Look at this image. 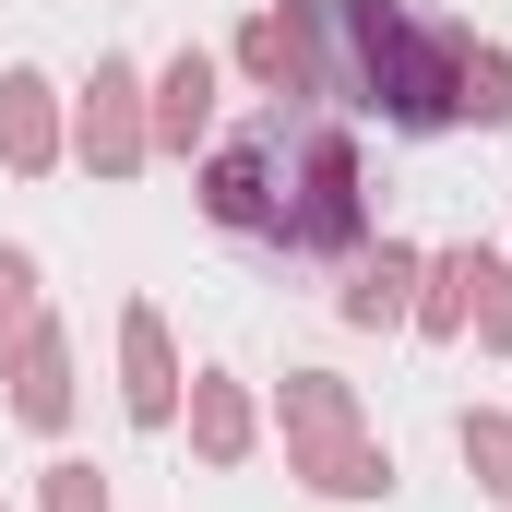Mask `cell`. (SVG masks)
<instances>
[{"label":"cell","instance_id":"cell-1","mask_svg":"<svg viewBox=\"0 0 512 512\" xmlns=\"http://www.w3.org/2000/svg\"><path fill=\"white\" fill-rule=\"evenodd\" d=\"M203 215L262 262H334L370 239V179H358V143L322 120V108H262L203 155Z\"/></svg>","mask_w":512,"mask_h":512},{"label":"cell","instance_id":"cell-2","mask_svg":"<svg viewBox=\"0 0 512 512\" xmlns=\"http://www.w3.org/2000/svg\"><path fill=\"white\" fill-rule=\"evenodd\" d=\"M286 36H298V84L310 96H346V108H370L393 131L465 120V48L429 36L405 0H298Z\"/></svg>","mask_w":512,"mask_h":512},{"label":"cell","instance_id":"cell-3","mask_svg":"<svg viewBox=\"0 0 512 512\" xmlns=\"http://www.w3.org/2000/svg\"><path fill=\"white\" fill-rule=\"evenodd\" d=\"M84 143H96V167H131V72H96V120H84Z\"/></svg>","mask_w":512,"mask_h":512},{"label":"cell","instance_id":"cell-4","mask_svg":"<svg viewBox=\"0 0 512 512\" xmlns=\"http://www.w3.org/2000/svg\"><path fill=\"white\" fill-rule=\"evenodd\" d=\"M203 108H215V60L191 48V60L167 72V96H155V120H167V143H191V131H203Z\"/></svg>","mask_w":512,"mask_h":512},{"label":"cell","instance_id":"cell-5","mask_svg":"<svg viewBox=\"0 0 512 512\" xmlns=\"http://www.w3.org/2000/svg\"><path fill=\"white\" fill-rule=\"evenodd\" d=\"M131 417H167V334L131 310Z\"/></svg>","mask_w":512,"mask_h":512},{"label":"cell","instance_id":"cell-6","mask_svg":"<svg viewBox=\"0 0 512 512\" xmlns=\"http://www.w3.org/2000/svg\"><path fill=\"white\" fill-rule=\"evenodd\" d=\"M36 96H48L36 72H12V84H0V120H12V155H48V120H36Z\"/></svg>","mask_w":512,"mask_h":512},{"label":"cell","instance_id":"cell-7","mask_svg":"<svg viewBox=\"0 0 512 512\" xmlns=\"http://www.w3.org/2000/svg\"><path fill=\"white\" fill-rule=\"evenodd\" d=\"M465 120H512V60H465Z\"/></svg>","mask_w":512,"mask_h":512},{"label":"cell","instance_id":"cell-8","mask_svg":"<svg viewBox=\"0 0 512 512\" xmlns=\"http://www.w3.org/2000/svg\"><path fill=\"white\" fill-rule=\"evenodd\" d=\"M346 310H358V322H393V310H405V251H382V262H370V286H358Z\"/></svg>","mask_w":512,"mask_h":512},{"label":"cell","instance_id":"cell-9","mask_svg":"<svg viewBox=\"0 0 512 512\" xmlns=\"http://www.w3.org/2000/svg\"><path fill=\"white\" fill-rule=\"evenodd\" d=\"M24 417H36V429L60 417V346H24Z\"/></svg>","mask_w":512,"mask_h":512},{"label":"cell","instance_id":"cell-10","mask_svg":"<svg viewBox=\"0 0 512 512\" xmlns=\"http://www.w3.org/2000/svg\"><path fill=\"white\" fill-rule=\"evenodd\" d=\"M465 453L489 465V489H501V501H512V429H501V417H465Z\"/></svg>","mask_w":512,"mask_h":512},{"label":"cell","instance_id":"cell-11","mask_svg":"<svg viewBox=\"0 0 512 512\" xmlns=\"http://www.w3.org/2000/svg\"><path fill=\"white\" fill-rule=\"evenodd\" d=\"M60 512H108V489H96L84 465H60Z\"/></svg>","mask_w":512,"mask_h":512},{"label":"cell","instance_id":"cell-12","mask_svg":"<svg viewBox=\"0 0 512 512\" xmlns=\"http://www.w3.org/2000/svg\"><path fill=\"white\" fill-rule=\"evenodd\" d=\"M12 310H24V262L0 251V322H12Z\"/></svg>","mask_w":512,"mask_h":512}]
</instances>
